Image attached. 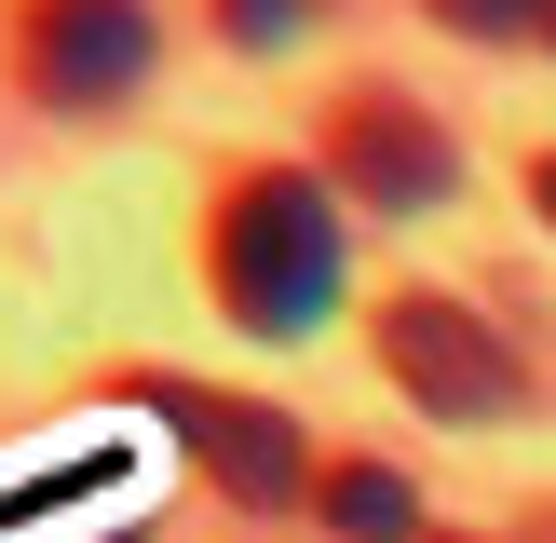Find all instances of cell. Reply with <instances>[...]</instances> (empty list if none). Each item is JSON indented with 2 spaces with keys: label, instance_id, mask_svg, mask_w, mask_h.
<instances>
[{
  "label": "cell",
  "instance_id": "cell-2",
  "mask_svg": "<svg viewBox=\"0 0 556 543\" xmlns=\"http://www.w3.org/2000/svg\"><path fill=\"white\" fill-rule=\"evenodd\" d=\"M380 367H394V394L434 407V421H516V407H530V367L489 340V313H462V299H434V286L380 299Z\"/></svg>",
  "mask_w": 556,
  "mask_h": 543
},
{
  "label": "cell",
  "instance_id": "cell-4",
  "mask_svg": "<svg viewBox=\"0 0 556 543\" xmlns=\"http://www.w3.org/2000/svg\"><path fill=\"white\" fill-rule=\"evenodd\" d=\"M14 81L41 109H109L150 81V0H14Z\"/></svg>",
  "mask_w": 556,
  "mask_h": 543
},
{
  "label": "cell",
  "instance_id": "cell-3",
  "mask_svg": "<svg viewBox=\"0 0 556 543\" xmlns=\"http://www.w3.org/2000/svg\"><path fill=\"white\" fill-rule=\"evenodd\" d=\"M448 177H462V150H448V123H434L421 96L353 81V96L326 109V190H340V204H367V217H434Z\"/></svg>",
  "mask_w": 556,
  "mask_h": 543
},
{
  "label": "cell",
  "instance_id": "cell-6",
  "mask_svg": "<svg viewBox=\"0 0 556 543\" xmlns=\"http://www.w3.org/2000/svg\"><path fill=\"white\" fill-rule=\"evenodd\" d=\"M313 503H326V530H340V543H421V489H407L394 462H326Z\"/></svg>",
  "mask_w": 556,
  "mask_h": 543
},
{
  "label": "cell",
  "instance_id": "cell-8",
  "mask_svg": "<svg viewBox=\"0 0 556 543\" xmlns=\"http://www.w3.org/2000/svg\"><path fill=\"white\" fill-rule=\"evenodd\" d=\"M217 27H231L244 54H286L299 27H313V0H217Z\"/></svg>",
  "mask_w": 556,
  "mask_h": 543
},
{
  "label": "cell",
  "instance_id": "cell-5",
  "mask_svg": "<svg viewBox=\"0 0 556 543\" xmlns=\"http://www.w3.org/2000/svg\"><path fill=\"white\" fill-rule=\"evenodd\" d=\"M150 407L163 421L190 434V449H204V476L231 489V503H299V489H313V449H299V421L286 407H244V394H204V380H150Z\"/></svg>",
  "mask_w": 556,
  "mask_h": 543
},
{
  "label": "cell",
  "instance_id": "cell-9",
  "mask_svg": "<svg viewBox=\"0 0 556 543\" xmlns=\"http://www.w3.org/2000/svg\"><path fill=\"white\" fill-rule=\"evenodd\" d=\"M530 204H543V231H556V150H543V163H530Z\"/></svg>",
  "mask_w": 556,
  "mask_h": 543
},
{
  "label": "cell",
  "instance_id": "cell-1",
  "mask_svg": "<svg viewBox=\"0 0 556 543\" xmlns=\"http://www.w3.org/2000/svg\"><path fill=\"white\" fill-rule=\"evenodd\" d=\"M340 190L313 177V163H244L231 190H217V231H204V286L217 313L244 326V340H313L326 299H340Z\"/></svg>",
  "mask_w": 556,
  "mask_h": 543
},
{
  "label": "cell",
  "instance_id": "cell-7",
  "mask_svg": "<svg viewBox=\"0 0 556 543\" xmlns=\"http://www.w3.org/2000/svg\"><path fill=\"white\" fill-rule=\"evenodd\" d=\"M421 14L462 41H556V0H421Z\"/></svg>",
  "mask_w": 556,
  "mask_h": 543
}]
</instances>
